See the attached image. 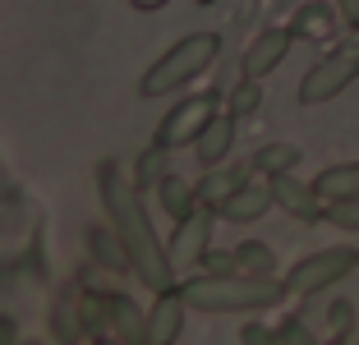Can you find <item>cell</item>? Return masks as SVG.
<instances>
[{"label": "cell", "instance_id": "6da1fadb", "mask_svg": "<svg viewBox=\"0 0 359 345\" xmlns=\"http://www.w3.org/2000/svg\"><path fill=\"white\" fill-rule=\"evenodd\" d=\"M97 194H102L111 230L120 235V244H125V253H129V272L143 285H152V290L175 285V267H170V258H166V244L157 240V230H152V221H148V208L138 198L134 180H125V170H120L116 161H102V166H97Z\"/></svg>", "mask_w": 359, "mask_h": 345}, {"label": "cell", "instance_id": "7a4b0ae2", "mask_svg": "<svg viewBox=\"0 0 359 345\" xmlns=\"http://www.w3.org/2000/svg\"><path fill=\"white\" fill-rule=\"evenodd\" d=\"M281 295L285 290L272 276H244V272H226V276L208 272L180 281V299L198 313H258V309H272Z\"/></svg>", "mask_w": 359, "mask_h": 345}, {"label": "cell", "instance_id": "3957f363", "mask_svg": "<svg viewBox=\"0 0 359 345\" xmlns=\"http://www.w3.org/2000/svg\"><path fill=\"white\" fill-rule=\"evenodd\" d=\"M217 55H222V37H217V32H189V37H180V42L170 46L166 55H157V60L148 65V74L138 79V97L157 102V97L180 93V88L194 83L198 74H208L212 65H217Z\"/></svg>", "mask_w": 359, "mask_h": 345}, {"label": "cell", "instance_id": "277c9868", "mask_svg": "<svg viewBox=\"0 0 359 345\" xmlns=\"http://www.w3.org/2000/svg\"><path fill=\"white\" fill-rule=\"evenodd\" d=\"M355 79H359V28L350 32V42H341L337 51H327L304 79H299V106L332 102V97H341Z\"/></svg>", "mask_w": 359, "mask_h": 345}, {"label": "cell", "instance_id": "5b68a950", "mask_svg": "<svg viewBox=\"0 0 359 345\" xmlns=\"http://www.w3.org/2000/svg\"><path fill=\"white\" fill-rule=\"evenodd\" d=\"M355 249H346V244H337V249H318L309 253V258H299L290 272H285L281 290L285 295H318V290H327V285L346 281L350 272H355Z\"/></svg>", "mask_w": 359, "mask_h": 345}, {"label": "cell", "instance_id": "8992f818", "mask_svg": "<svg viewBox=\"0 0 359 345\" xmlns=\"http://www.w3.org/2000/svg\"><path fill=\"white\" fill-rule=\"evenodd\" d=\"M212 115H217V97H212V93L184 97V102H175V106L166 111V120L157 125V138H152V143H161L166 152H175V147H189L194 138L203 134V125H208Z\"/></svg>", "mask_w": 359, "mask_h": 345}, {"label": "cell", "instance_id": "52a82bcc", "mask_svg": "<svg viewBox=\"0 0 359 345\" xmlns=\"http://www.w3.org/2000/svg\"><path fill=\"white\" fill-rule=\"evenodd\" d=\"M212 221H217V212L212 208H194L184 221H175V240H170L166 258L170 267H189V262H203L212 249Z\"/></svg>", "mask_w": 359, "mask_h": 345}, {"label": "cell", "instance_id": "ba28073f", "mask_svg": "<svg viewBox=\"0 0 359 345\" xmlns=\"http://www.w3.org/2000/svg\"><path fill=\"white\" fill-rule=\"evenodd\" d=\"M267 184H272V203H276L281 212H290L295 221H309V226H313V221H323L327 203H323V194H318L313 184L295 180L290 170H285V175H272Z\"/></svg>", "mask_w": 359, "mask_h": 345}, {"label": "cell", "instance_id": "9c48e42d", "mask_svg": "<svg viewBox=\"0 0 359 345\" xmlns=\"http://www.w3.org/2000/svg\"><path fill=\"white\" fill-rule=\"evenodd\" d=\"M290 46H295V32L290 28H263L254 42L244 46V79H267L272 69H281Z\"/></svg>", "mask_w": 359, "mask_h": 345}, {"label": "cell", "instance_id": "30bf717a", "mask_svg": "<svg viewBox=\"0 0 359 345\" xmlns=\"http://www.w3.org/2000/svg\"><path fill=\"white\" fill-rule=\"evenodd\" d=\"M184 313H189V304L180 299V285L157 290V304L148 313V345H175L184 332Z\"/></svg>", "mask_w": 359, "mask_h": 345}, {"label": "cell", "instance_id": "8fae6325", "mask_svg": "<svg viewBox=\"0 0 359 345\" xmlns=\"http://www.w3.org/2000/svg\"><path fill=\"white\" fill-rule=\"evenodd\" d=\"M272 208H276L272 203V184H240L231 198L217 208V217L231 221V226H249V221H263Z\"/></svg>", "mask_w": 359, "mask_h": 345}, {"label": "cell", "instance_id": "7c38bea8", "mask_svg": "<svg viewBox=\"0 0 359 345\" xmlns=\"http://www.w3.org/2000/svg\"><path fill=\"white\" fill-rule=\"evenodd\" d=\"M231 147H235V115L217 111L208 125H203V134L194 138V157H198L203 166H222V161L231 157Z\"/></svg>", "mask_w": 359, "mask_h": 345}, {"label": "cell", "instance_id": "4fadbf2b", "mask_svg": "<svg viewBox=\"0 0 359 345\" xmlns=\"http://www.w3.org/2000/svg\"><path fill=\"white\" fill-rule=\"evenodd\" d=\"M111 299V332L125 345H148V318L129 295H106Z\"/></svg>", "mask_w": 359, "mask_h": 345}, {"label": "cell", "instance_id": "5bb4252c", "mask_svg": "<svg viewBox=\"0 0 359 345\" xmlns=\"http://www.w3.org/2000/svg\"><path fill=\"white\" fill-rule=\"evenodd\" d=\"M244 184V170H222V166H208V175L198 180V184H194V194H198V203L203 208H222L226 198H231L235 189Z\"/></svg>", "mask_w": 359, "mask_h": 345}, {"label": "cell", "instance_id": "9a60e30c", "mask_svg": "<svg viewBox=\"0 0 359 345\" xmlns=\"http://www.w3.org/2000/svg\"><path fill=\"white\" fill-rule=\"evenodd\" d=\"M313 189L323 194V203L332 198H359V161H341V166H327L313 180Z\"/></svg>", "mask_w": 359, "mask_h": 345}, {"label": "cell", "instance_id": "2e32d148", "mask_svg": "<svg viewBox=\"0 0 359 345\" xmlns=\"http://www.w3.org/2000/svg\"><path fill=\"white\" fill-rule=\"evenodd\" d=\"M299 166V147L295 143H267V147H258L254 157H249V170L254 175H285V170H295Z\"/></svg>", "mask_w": 359, "mask_h": 345}, {"label": "cell", "instance_id": "e0dca14e", "mask_svg": "<svg viewBox=\"0 0 359 345\" xmlns=\"http://www.w3.org/2000/svg\"><path fill=\"white\" fill-rule=\"evenodd\" d=\"M157 194H161V208H166L175 221H184L194 208H198V194H194V184H189V180H180L175 170H166V175H161Z\"/></svg>", "mask_w": 359, "mask_h": 345}, {"label": "cell", "instance_id": "ac0fdd59", "mask_svg": "<svg viewBox=\"0 0 359 345\" xmlns=\"http://www.w3.org/2000/svg\"><path fill=\"white\" fill-rule=\"evenodd\" d=\"M51 332L60 345H79V336H83V323H79V295L60 290V299L51 304Z\"/></svg>", "mask_w": 359, "mask_h": 345}, {"label": "cell", "instance_id": "d6986e66", "mask_svg": "<svg viewBox=\"0 0 359 345\" xmlns=\"http://www.w3.org/2000/svg\"><path fill=\"white\" fill-rule=\"evenodd\" d=\"M88 249H93V262H102V267H111V272H129V253H125V244H120L116 230L93 226L88 230Z\"/></svg>", "mask_w": 359, "mask_h": 345}, {"label": "cell", "instance_id": "ffe728a7", "mask_svg": "<svg viewBox=\"0 0 359 345\" xmlns=\"http://www.w3.org/2000/svg\"><path fill=\"white\" fill-rule=\"evenodd\" d=\"M235 272H244V276H276V253H272V244L244 240L240 249H235Z\"/></svg>", "mask_w": 359, "mask_h": 345}, {"label": "cell", "instance_id": "44dd1931", "mask_svg": "<svg viewBox=\"0 0 359 345\" xmlns=\"http://www.w3.org/2000/svg\"><path fill=\"white\" fill-rule=\"evenodd\" d=\"M166 157H170V152L161 143L143 147V157H138V166H134V189H138V194L161 184V175H166Z\"/></svg>", "mask_w": 359, "mask_h": 345}, {"label": "cell", "instance_id": "7402d4cb", "mask_svg": "<svg viewBox=\"0 0 359 345\" xmlns=\"http://www.w3.org/2000/svg\"><path fill=\"white\" fill-rule=\"evenodd\" d=\"M231 102V115L240 120V115H254L258 106H263V88H258V79H244V83H235V93L226 97Z\"/></svg>", "mask_w": 359, "mask_h": 345}, {"label": "cell", "instance_id": "603a6c76", "mask_svg": "<svg viewBox=\"0 0 359 345\" xmlns=\"http://www.w3.org/2000/svg\"><path fill=\"white\" fill-rule=\"evenodd\" d=\"M323 221H332V226H341V230H359V198H332L327 212H323Z\"/></svg>", "mask_w": 359, "mask_h": 345}, {"label": "cell", "instance_id": "cb8c5ba5", "mask_svg": "<svg viewBox=\"0 0 359 345\" xmlns=\"http://www.w3.org/2000/svg\"><path fill=\"white\" fill-rule=\"evenodd\" d=\"M240 345H281V336H276V327H267V323H244L240 327Z\"/></svg>", "mask_w": 359, "mask_h": 345}, {"label": "cell", "instance_id": "d4e9b609", "mask_svg": "<svg viewBox=\"0 0 359 345\" xmlns=\"http://www.w3.org/2000/svg\"><path fill=\"white\" fill-rule=\"evenodd\" d=\"M276 336H281V345H318V336L309 332L299 318H290L285 327H276Z\"/></svg>", "mask_w": 359, "mask_h": 345}, {"label": "cell", "instance_id": "484cf974", "mask_svg": "<svg viewBox=\"0 0 359 345\" xmlns=\"http://www.w3.org/2000/svg\"><path fill=\"white\" fill-rule=\"evenodd\" d=\"M350 318H355V309H350V304H332V327H327V341H346V336H350Z\"/></svg>", "mask_w": 359, "mask_h": 345}, {"label": "cell", "instance_id": "4316f807", "mask_svg": "<svg viewBox=\"0 0 359 345\" xmlns=\"http://www.w3.org/2000/svg\"><path fill=\"white\" fill-rule=\"evenodd\" d=\"M0 345H19V327H14V318L0 313Z\"/></svg>", "mask_w": 359, "mask_h": 345}, {"label": "cell", "instance_id": "83f0119b", "mask_svg": "<svg viewBox=\"0 0 359 345\" xmlns=\"http://www.w3.org/2000/svg\"><path fill=\"white\" fill-rule=\"evenodd\" d=\"M337 10H341V19H346L350 28H359V0H337Z\"/></svg>", "mask_w": 359, "mask_h": 345}, {"label": "cell", "instance_id": "f1b7e54d", "mask_svg": "<svg viewBox=\"0 0 359 345\" xmlns=\"http://www.w3.org/2000/svg\"><path fill=\"white\" fill-rule=\"evenodd\" d=\"M129 5H134V10H143V14H152V10H166L170 0H129Z\"/></svg>", "mask_w": 359, "mask_h": 345}, {"label": "cell", "instance_id": "f546056e", "mask_svg": "<svg viewBox=\"0 0 359 345\" xmlns=\"http://www.w3.org/2000/svg\"><path fill=\"white\" fill-rule=\"evenodd\" d=\"M194 5H217V0H194Z\"/></svg>", "mask_w": 359, "mask_h": 345}, {"label": "cell", "instance_id": "4dcf8cb0", "mask_svg": "<svg viewBox=\"0 0 359 345\" xmlns=\"http://www.w3.org/2000/svg\"><path fill=\"white\" fill-rule=\"evenodd\" d=\"M19 345H28V341H19ZM32 345H37V341H32Z\"/></svg>", "mask_w": 359, "mask_h": 345}, {"label": "cell", "instance_id": "1f68e13d", "mask_svg": "<svg viewBox=\"0 0 359 345\" xmlns=\"http://www.w3.org/2000/svg\"><path fill=\"white\" fill-rule=\"evenodd\" d=\"M355 272H359V258H355Z\"/></svg>", "mask_w": 359, "mask_h": 345}, {"label": "cell", "instance_id": "d6a6232c", "mask_svg": "<svg viewBox=\"0 0 359 345\" xmlns=\"http://www.w3.org/2000/svg\"><path fill=\"white\" fill-rule=\"evenodd\" d=\"M102 345H111V341H102Z\"/></svg>", "mask_w": 359, "mask_h": 345}]
</instances>
